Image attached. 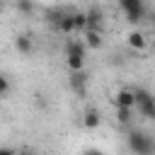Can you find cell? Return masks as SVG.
<instances>
[{"instance_id": "obj_1", "label": "cell", "mask_w": 155, "mask_h": 155, "mask_svg": "<svg viewBox=\"0 0 155 155\" xmlns=\"http://www.w3.org/2000/svg\"><path fill=\"white\" fill-rule=\"evenodd\" d=\"M85 41H68L65 44V61H68V68L70 70H82L85 65Z\"/></svg>"}, {"instance_id": "obj_2", "label": "cell", "mask_w": 155, "mask_h": 155, "mask_svg": "<svg viewBox=\"0 0 155 155\" xmlns=\"http://www.w3.org/2000/svg\"><path fill=\"white\" fill-rule=\"evenodd\" d=\"M133 97H136V104L133 107H138L140 116L143 119H155V99H153V94L148 90H143V87H136L133 90Z\"/></svg>"}, {"instance_id": "obj_3", "label": "cell", "mask_w": 155, "mask_h": 155, "mask_svg": "<svg viewBox=\"0 0 155 155\" xmlns=\"http://www.w3.org/2000/svg\"><path fill=\"white\" fill-rule=\"evenodd\" d=\"M128 148H131L136 155H150V153L155 150V143H153L150 136H145V133H140V131H133V133L128 136Z\"/></svg>"}, {"instance_id": "obj_4", "label": "cell", "mask_w": 155, "mask_h": 155, "mask_svg": "<svg viewBox=\"0 0 155 155\" xmlns=\"http://www.w3.org/2000/svg\"><path fill=\"white\" fill-rule=\"evenodd\" d=\"M102 19H104V15H102V10H99V7L87 10V12H85V29H99Z\"/></svg>"}, {"instance_id": "obj_5", "label": "cell", "mask_w": 155, "mask_h": 155, "mask_svg": "<svg viewBox=\"0 0 155 155\" xmlns=\"http://www.w3.org/2000/svg\"><path fill=\"white\" fill-rule=\"evenodd\" d=\"M126 41H128V46H131V48H136V51H143V48L148 46V39H145V34H143V31H138V29L128 31Z\"/></svg>"}, {"instance_id": "obj_6", "label": "cell", "mask_w": 155, "mask_h": 155, "mask_svg": "<svg viewBox=\"0 0 155 155\" xmlns=\"http://www.w3.org/2000/svg\"><path fill=\"white\" fill-rule=\"evenodd\" d=\"M126 12V19L131 22V24H138L143 17H145V5L143 2H136V5H131L128 10H124Z\"/></svg>"}, {"instance_id": "obj_7", "label": "cell", "mask_w": 155, "mask_h": 155, "mask_svg": "<svg viewBox=\"0 0 155 155\" xmlns=\"http://www.w3.org/2000/svg\"><path fill=\"white\" fill-rule=\"evenodd\" d=\"M114 104H116V107H133V104H136L133 90H119L116 97H114Z\"/></svg>"}, {"instance_id": "obj_8", "label": "cell", "mask_w": 155, "mask_h": 155, "mask_svg": "<svg viewBox=\"0 0 155 155\" xmlns=\"http://www.w3.org/2000/svg\"><path fill=\"white\" fill-rule=\"evenodd\" d=\"M85 46H87V48H99V46H102V34H99V29H85Z\"/></svg>"}, {"instance_id": "obj_9", "label": "cell", "mask_w": 155, "mask_h": 155, "mask_svg": "<svg viewBox=\"0 0 155 155\" xmlns=\"http://www.w3.org/2000/svg\"><path fill=\"white\" fill-rule=\"evenodd\" d=\"M15 48H17L19 53H24V56L31 53V39H29L27 34H19V36L15 39Z\"/></svg>"}, {"instance_id": "obj_10", "label": "cell", "mask_w": 155, "mask_h": 155, "mask_svg": "<svg viewBox=\"0 0 155 155\" xmlns=\"http://www.w3.org/2000/svg\"><path fill=\"white\" fill-rule=\"evenodd\" d=\"M56 29L63 31V34H70V31H73V17H70L68 12H63L61 19H58V24H56Z\"/></svg>"}, {"instance_id": "obj_11", "label": "cell", "mask_w": 155, "mask_h": 155, "mask_svg": "<svg viewBox=\"0 0 155 155\" xmlns=\"http://www.w3.org/2000/svg\"><path fill=\"white\" fill-rule=\"evenodd\" d=\"M99 111H94V109H90L87 114H85V119H82V124H85V128H97L99 126Z\"/></svg>"}, {"instance_id": "obj_12", "label": "cell", "mask_w": 155, "mask_h": 155, "mask_svg": "<svg viewBox=\"0 0 155 155\" xmlns=\"http://www.w3.org/2000/svg\"><path fill=\"white\" fill-rule=\"evenodd\" d=\"M133 116V107H116V119L119 124H128Z\"/></svg>"}, {"instance_id": "obj_13", "label": "cell", "mask_w": 155, "mask_h": 155, "mask_svg": "<svg viewBox=\"0 0 155 155\" xmlns=\"http://www.w3.org/2000/svg\"><path fill=\"white\" fill-rule=\"evenodd\" d=\"M73 17V31H85V12H70Z\"/></svg>"}, {"instance_id": "obj_14", "label": "cell", "mask_w": 155, "mask_h": 155, "mask_svg": "<svg viewBox=\"0 0 155 155\" xmlns=\"http://www.w3.org/2000/svg\"><path fill=\"white\" fill-rule=\"evenodd\" d=\"M17 10H19L22 15H31V12H34V2H31V0H17Z\"/></svg>"}, {"instance_id": "obj_15", "label": "cell", "mask_w": 155, "mask_h": 155, "mask_svg": "<svg viewBox=\"0 0 155 155\" xmlns=\"http://www.w3.org/2000/svg\"><path fill=\"white\" fill-rule=\"evenodd\" d=\"M7 92H10V80L5 75H0V97H5Z\"/></svg>"}, {"instance_id": "obj_16", "label": "cell", "mask_w": 155, "mask_h": 155, "mask_svg": "<svg viewBox=\"0 0 155 155\" xmlns=\"http://www.w3.org/2000/svg\"><path fill=\"white\" fill-rule=\"evenodd\" d=\"M136 2H143V0H119L121 10H128V7H131V5H136Z\"/></svg>"}, {"instance_id": "obj_17", "label": "cell", "mask_w": 155, "mask_h": 155, "mask_svg": "<svg viewBox=\"0 0 155 155\" xmlns=\"http://www.w3.org/2000/svg\"><path fill=\"white\" fill-rule=\"evenodd\" d=\"M0 10H2V0H0Z\"/></svg>"}]
</instances>
